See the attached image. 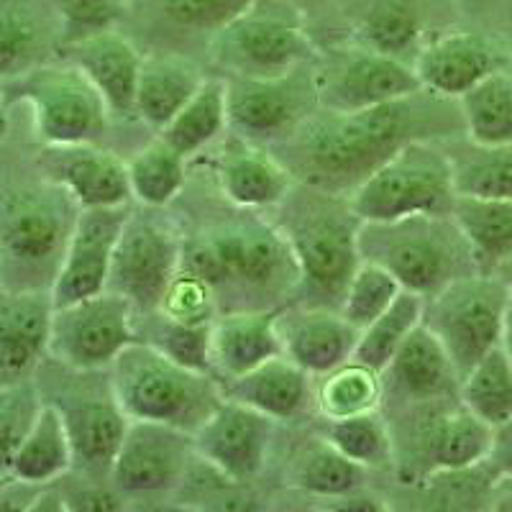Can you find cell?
<instances>
[{"mask_svg": "<svg viewBox=\"0 0 512 512\" xmlns=\"http://www.w3.org/2000/svg\"><path fill=\"white\" fill-rule=\"evenodd\" d=\"M454 167L441 141L402 146L349 192L361 223H390L410 216H451Z\"/></svg>", "mask_w": 512, "mask_h": 512, "instance_id": "7", "label": "cell"}, {"mask_svg": "<svg viewBox=\"0 0 512 512\" xmlns=\"http://www.w3.org/2000/svg\"><path fill=\"white\" fill-rule=\"evenodd\" d=\"M134 341H139L136 313L116 292L105 290L54 308L49 356L64 369L108 372Z\"/></svg>", "mask_w": 512, "mask_h": 512, "instance_id": "13", "label": "cell"}, {"mask_svg": "<svg viewBox=\"0 0 512 512\" xmlns=\"http://www.w3.org/2000/svg\"><path fill=\"white\" fill-rule=\"evenodd\" d=\"M187 162L190 159L182 157L159 134L141 146L126 162L131 195L136 203L146 208H167L185 187Z\"/></svg>", "mask_w": 512, "mask_h": 512, "instance_id": "36", "label": "cell"}, {"mask_svg": "<svg viewBox=\"0 0 512 512\" xmlns=\"http://www.w3.org/2000/svg\"><path fill=\"white\" fill-rule=\"evenodd\" d=\"M320 436L336 446L346 459L356 461L364 469H384L395 464L392 428L379 410L341 420H326V428Z\"/></svg>", "mask_w": 512, "mask_h": 512, "instance_id": "41", "label": "cell"}, {"mask_svg": "<svg viewBox=\"0 0 512 512\" xmlns=\"http://www.w3.org/2000/svg\"><path fill=\"white\" fill-rule=\"evenodd\" d=\"M464 131L459 103L420 90L364 111H315L295 134L269 146L297 182L349 195L402 146L454 139Z\"/></svg>", "mask_w": 512, "mask_h": 512, "instance_id": "1", "label": "cell"}, {"mask_svg": "<svg viewBox=\"0 0 512 512\" xmlns=\"http://www.w3.org/2000/svg\"><path fill=\"white\" fill-rule=\"evenodd\" d=\"M80 205L49 177L0 190V290H52Z\"/></svg>", "mask_w": 512, "mask_h": 512, "instance_id": "4", "label": "cell"}, {"mask_svg": "<svg viewBox=\"0 0 512 512\" xmlns=\"http://www.w3.org/2000/svg\"><path fill=\"white\" fill-rule=\"evenodd\" d=\"M510 292L497 274H464L436 295L425 297L423 323L454 361L459 377L497 349Z\"/></svg>", "mask_w": 512, "mask_h": 512, "instance_id": "11", "label": "cell"}, {"mask_svg": "<svg viewBox=\"0 0 512 512\" xmlns=\"http://www.w3.org/2000/svg\"><path fill=\"white\" fill-rule=\"evenodd\" d=\"M456 103L466 139L484 146L512 144V72H492Z\"/></svg>", "mask_w": 512, "mask_h": 512, "instance_id": "35", "label": "cell"}, {"mask_svg": "<svg viewBox=\"0 0 512 512\" xmlns=\"http://www.w3.org/2000/svg\"><path fill=\"white\" fill-rule=\"evenodd\" d=\"M228 131V88L226 77L210 75L190 103L159 131L169 146L192 159L216 144Z\"/></svg>", "mask_w": 512, "mask_h": 512, "instance_id": "32", "label": "cell"}, {"mask_svg": "<svg viewBox=\"0 0 512 512\" xmlns=\"http://www.w3.org/2000/svg\"><path fill=\"white\" fill-rule=\"evenodd\" d=\"M413 70L428 93L459 100L492 72L502 70L497 47L474 31H448L418 49Z\"/></svg>", "mask_w": 512, "mask_h": 512, "instance_id": "24", "label": "cell"}, {"mask_svg": "<svg viewBox=\"0 0 512 512\" xmlns=\"http://www.w3.org/2000/svg\"><path fill=\"white\" fill-rule=\"evenodd\" d=\"M451 218L472 249L479 272L495 274L512 259V200L456 195Z\"/></svg>", "mask_w": 512, "mask_h": 512, "instance_id": "31", "label": "cell"}, {"mask_svg": "<svg viewBox=\"0 0 512 512\" xmlns=\"http://www.w3.org/2000/svg\"><path fill=\"white\" fill-rule=\"evenodd\" d=\"M495 274L502 280V285L507 287V292L512 295V259H507L505 264H500V267L495 269Z\"/></svg>", "mask_w": 512, "mask_h": 512, "instance_id": "51", "label": "cell"}, {"mask_svg": "<svg viewBox=\"0 0 512 512\" xmlns=\"http://www.w3.org/2000/svg\"><path fill=\"white\" fill-rule=\"evenodd\" d=\"M277 210L285 213L277 226L285 231L300 267L295 303L338 310L361 264V218L351 208L349 195L300 182Z\"/></svg>", "mask_w": 512, "mask_h": 512, "instance_id": "3", "label": "cell"}, {"mask_svg": "<svg viewBox=\"0 0 512 512\" xmlns=\"http://www.w3.org/2000/svg\"><path fill=\"white\" fill-rule=\"evenodd\" d=\"M154 313H162L180 323H192V326H210L221 315V310H218L213 287L195 272L180 267Z\"/></svg>", "mask_w": 512, "mask_h": 512, "instance_id": "46", "label": "cell"}, {"mask_svg": "<svg viewBox=\"0 0 512 512\" xmlns=\"http://www.w3.org/2000/svg\"><path fill=\"white\" fill-rule=\"evenodd\" d=\"M41 175L62 185L82 210L131 205L128 164L98 144H44Z\"/></svg>", "mask_w": 512, "mask_h": 512, "instance_id": "19", "label": "cell"}, {"mask_svg": "<svg viewBox=\"0 0 512 512\" xmlns=\"http://www.w3.org/2000/svg\"><path fill=\"white\" fill-rule=\"evenodd\" d=\"M364 262L384 267L402 290L431 297L464 274L479 272L451 216H410L390 223H361Z\"/></svg>", "mask_w": 512, "mask_h": 512, "instance_id": "6", "label": "cell"}, {"mask_svg": "<svg viewBox=\"0 0 512 512\" xmlns=\"http://www.w3.org/2000/svg\"><path fill=\"white\" fill-rule=\"evenodd\" d=\"M459 400L479 420L502 428L512 420V359L502 346L484 354L461 377Z\"/></svg>", "mask_w": 512, "mask_h": 512, "instance_id": "39", "label": "cell"}, {"mask_svg": "<svg viewBox=\"0 0 512 512\" xmlns=\"http://www.w3.org/2000/svg\"><path fill=\"white\" fill-rule=\"evenodd\" d=\"M41 392L31 379L0 384V474L13 477L11 466L26 431L41 408Z\"/></svg>", "mask_w": 512, "mask_h": 512, "instance_id": "45", "label": "cell"}, {"mask_svg": "<svg viewBox=\"0 0 512 512\" xmlns=\"http://www.w3.org/2000/svg\"><path fill=\"white\" fill-rule=\"evenodd\" d=\"M52 318L49 290H0V384L34 377L49 354Z\"/></svg>", "mask_w": 512, "mask_h": 512, "instance_id": "22", "label": "cell"}, {"mask_svg": "<svg viewBox=\"0 0 512 512\" xmlns=\"http://www.w3.org/2000/svg\"><path fill=\"white\" fill-rule=\"evenodd\" d=\"M144 326L136 323L139 341L152 344L162 354L172 356L175 361L185 364L198 372H210V326H192V323H180L162 313H149L144 318Z\"/></svg>", "mask_w": 512, "mask_h": 512, "instance_id": "43", "label": "cell"}, {"mask_svg": "<svg viewBox=\"0 0 512 512\" xmlns=\"http://www.w3.org/2000/svg\"><path fill=\"white\" fill-rule=\"evenodd\" d=\"M108 382L128 420H152L195 433L226 397L210 372L190 369L146 341L128 344L108 367Z\"/></svg>", "mask_w": 512, "mask_h": 512, "instance_id": "5", "label": "cell"}, {"mask_svg": "<svg viewBox=\"0 0 512 512\" xmlns=\"http://www.w3.org/2000/svg\"><path fill=\"white\" fill-rule=\"evenodd\" d=\"M49 49L44 26L21 8H0V82H11L44 64Z\"/></svg>", "mask_w": 512, "mask_h": 512, "instance_id": "42", "label": "cell"}, {"mask_svg": "<svg viewBox=\"0 0 512 512\" xmlns=\"http://www.w3.org/2000/svg\"><path fill=\"white\" fill-rule=\"evenodd\" d=\"M8 88L31 105L36 136L44 144H100L111 126L103 95L72 59L39 64Z\"/></svg>", "mask_w": 512, "mask_h": 512, "instance_id": "10", "label": "cell"}, {"mask_svg": "<svg viewBox=\"0 0 512 512\" xmlns=\"http://www.w3.org/2000/svg\"><path fill=\"white\" fill-rule=\"evenodd\" d=\"M8 118H6V95H3V85H0V141L6 139Z\"/></svg>", "mask_w": 512, "mask_h": 512, "instance_id": "52", "label": "cell"}, {"mask_svg": "<svg viewBox=\"0 0 512 512\" xmlns=\"http://www.w3.org/2000/svg\"><path fill=\"white\" fill-rule=\"evenodd\" d=\"M208 49L223 77H277L315 59L303 13L292 0H251L213 31Z\"/></svg>", "mask_w": 512, "mask_h": 512, "instance_id": "8", "label": "cell"}, {"mask_svg": "<svg viewBox=\"0 0 512 512\" xmlns=\"http://www.w3.org/2000/svg\"><path fill=\"white\" fill-rule=\"evenodd\" d=\"M487 464L495 469L497 477L512 479V420L495 431V443H492Z\"/></svg>", "mask_w": 512, "mask_h": 512, "instance_id": "49", "label": "cell"}, {"mask_svg": "<svg viewBox=\"0 0 512 512\" xmlns=\"http://www.w3.org/2000/svg\"><path fill=\"white\" fill-rule=\"evenodd\" d=\"M182 267L216 292L218 310H280L295 303L300 267L277 221L231 216L185 233Z\"/></svg>", "mask_w": 512, "mask_h": 512, "instance_id": "2", "label": "cell"}, {"mask_svg": "<svg viewBox=\"0 0 512 512\" xmlns=\"http://www.w3.org/2000/svg\"><path fill=\"white\" fill-rule=\"evenodd\" d=\"M200 64L182 54L144 57L136 88V118L154 131H162L205 82Z\"/></svg>", "mask_w": 512, "mask_h": 512, "instance_id": "29", "label": "cell"}, {"mask_svg": "<svg viewBox=\"0 0 512 512\" xmlns=\"http://www.w3.org/2000/svg\"><path fill=\"white\" fill-rule=\"evenodd\" d=\"M185 231L162 208H131L113 251L108 290L131 303L136 318L154 313L182 267Z\"/></svg>", "mask_w": 512, "mask_h": 512, "instance_id": "9", "label": "cell"}, {"mask_svg": "<svg viewBox=\"0 0 512 512\" xmlns=\"http://www.w3.org/2000/svg\"><path fill=\"white\" fill-rule=\"evenodd\" d=\"M128 210L131 205L80 210L67 249H64L62 264H59L57 280L49 290L54 308L108 290L113 251H116Z\"/></svg>", "mask_w": 512, "mask_h": 512, "instance_id": "18", "label": "cell"}, {"mask_svg": "<svg viewBox=\"0 0 512 512\" xmlns=\"http://www.w3.org/2000/svg\"><path fill=\"white\" fill-rule=\"evenodd\" d=\"M423 315L425 297L418 292L402 290L395 303L359 333L354 359L382 374L395 359L397 349L405 344V338L423 323Z\"/></svg>", "mask_w": 512, "mask_h": 512, "instance_id": "40", "label": "cell"}, {"mask_svg": "<svg viewBox=\"0 0 512 512\" xmlns=\"http://www.w3.org/2000/svg\"><path fill=\"white\" fill-rule=\"evenodd\" d=\"M192 459V433L152 420H131L108 479L126 500L172 495L185 484Z\"/></svg>", "mask_w": 512, "mask_h": 512, "instance_id": "16", "label": "cell"}, {"mask_svg": "<svg viewBox=\"0 0 512 512\" xmlns=\"http://www.w3.org/2000/svg\"><path fill=\"white\" fill-rule=\"evenodd\" d=\"M384 390L405 402H433L459 397L461 377L443 344L420 323L397 349L390 367L382 372Z\"/></svg>", "mask_w": 512, "mask_h": 512, "instance_id": "27", "label": "cell"}, {"mask_svg": "<svg viewBox=\"0 0 512 512\" xmlns=\"http://www.w3.org/2000/svg\"><path fill=\"white\" fill-rule=\"evenodd\" d=\"M274 423L244 402L223 397L210 418L192 433L195 456L228 484L254 482L267 466Z\"/></svg>", "mask_w": 512, "mask_h": 512, "instance_id": "17", "label": "cell"}, {"mask_svg": "<svg viewBox=\"0 0 512 512\" xmlns=\"http://www.w3.org/2000/svg\"><path fill=\"white\" fill-rule=\"evenodd\" d=\"M402 292V285L384 267L361 259L359 269L351 277L346 295L341 300V315L359 331L374 323L384 310L390 308Z\"/></svg>", "mask_w": 512, "mask_h": 512, "instance_id": "44", "label": "cell"}, {"mask_svg": "<svg viewBox=\"0 0 512 512\" xmlns=\"http://www.w3.org/2000/svg\"><path fill=\"white\" fill-rule=\"evenodd\" d=\"M502 349L510 354L512 359V295L507 300V308H505V320H502V341H500Z\"/></svg>", "mask_w": 512, "mask_h": 512, "instance_id": "50", "label": "cell"}, {"mask_svg": "<svg viewBox=\"0 0 512 512\" xmlns=\"http://www.w3.org/2000/svg\"><path fill=\"white\" fill-rule=\"evenodd\" d=\"M446 152L454 167L456 195L512 200V144L484 146L466 139Z\"/></svg>", "mask_w": 512, "mask_h": 512, "instance_id": "37", "label": "cell"}, {"mask_svg": "<svg viewBox=\"0 0 512 512\" xmlns=\"http://www.w3.org/2000/svg\"><path fill=\"white\" fill-rule=\"evenodd\" d=\"M423 36V8L415 0H374L359 18L356 44L405 62Z\"/></svg>", "mask_w": 512, "mask_h": 512, "instance_id": "38", "label": "cell"}, {"mask_svg": "<svg viewBox=\"0 0 512 512\" xmlns=\"http://www.w3.org/2000/svg\"><path fill=\"white\" fill-rule=\"evenodd\" d=\"M277 333L282 354L320 377L354 359L361 331L336 308L290 303L277 310Z\"/></svg>", "mask_w": 512, "mask_h": 512, "instance_id": "21", "label": "cell"}, {"mask_svg": "<svg viewBox=\"0 0 512 512\" xmlns=\"http://www.w3.org/2000/svg\"><path fill=\"white\" fill-rule=\"evenodd\" d=\"M54 405L62 410L70 431L75 469L88 474L90 479L111 477L113 459L131 423L113 395L111 382L105 390L70 392L67 402H54Z\"/></svg>", "mask_w": 512, "mask_h": 512, "instance_id": "23", "label": "cell"}, {"mask_svg": "<svg viewBox=\"0 0 512 512\" xmlns=\"http://www.w3.org/2000/svg\"><path fill=\"white\" fill-rule=\"evenodd\" d=\"M413 405V420L405 425V438H392L395 443L408 441L405 446H395V456L400 451L408 454V459H400L402 474L410 472L405 484H413V479L415 484H423L438 472L487 464L495 428L479 420L459 397Z\"/></svg>", "mask_w": 512, "mask_h": 512, "instance_id": "12", "label": "cell"}, {"mask_svg": "<svg viewBox=\"0 0 512 512\" xmlns=\"http://www.w3.org/2000/svg\"><path fill=\"white\" fill-rule=\"evenodd\" d=\"M54 11L59 16V34L67 49L90 36L116 29L126 13V0H54Z\"/></svg>", "mask_w": 512, "mask_h": 512, "instance_id": "47", "label": "cell"}, {"mask_svg": "<svg viewBox=\"0 0 512 512\" xmlns=\"http://www.w3.org/2000/svg\"><path fill=\"white\" fill-rule=\"evenodd\" d=\"M213 172L223 198L241 210L277 208L297 185L269 146L233 134L231 128L218 149Z\"/></svg>", "mask_w": 512, "mask_h": 512, "instance_id": "20", "label": "cell"}, {"mask_svg": "<svg viewBox=\"0 0 512 512\" xmlns=\"http://www.w3.org/2000/svg\"><path fill=\"white\" fill-rule=\"evenodd\" d=\"M315 379V408L323 420H341L382 410V374L361 361L349 359Z\"/></svg>", "mask_w": 512, "mask_h": 512, "instance_id": "34", "label": "cell"}, {"mask_svg": "<svg viewBox=\"0 0 512 512\" xmlns=\"http://www.w3.org/2000/svg\"><path fill=\"white\" fill-rule=\"evenodd\" d=\"M67 59H72L90 77V82L103 95L111 118L118 121L136 118V88H139L144 57L134 47V41L126 39L121 31L108 29L67 47Z\"/></svg>", "mask_w": 512, "mask_h": 512, "instance_id": "25", "label": "cell"}, {"mask_svg": "<svg viewBox=\"0 0 512 512\" xmlns=\"http://www.w3.org/2000/svg\"><path fill=\"white\" fill-rule=\"evenodd\" d=\"M169 24L185 31H218L251 0H157Z\"/></svg>", "mask_w": 512, "mask_h": 512, "instance_id": "48", "label": "cell"}, {"mask_svg": "<svg viewBox=\"0 0 512 512\" xmlns=\"http://www.w3.org/2000/svg\"><path fill=\"white\" fill-rule=\"evenodd\" d=\"M223 392L277 423H292L315 405V377L285 354H277L228 382Z\"/></svg>", "mask_w": 512, "mask_h": 512, "instance_id": "28", "label": "cell"}, {"mask_svg": "<svg viewBox=\"0 0 512 512\" xmlns=\"http://www.w3.org/2000/svg\"><path fill=\"white\" fill-rule=\"evenodd\" d=\"M313 75L318 108L333 113L364 111L423 90L413 64L361 44L320 57L313 62Z\"/></svg>", "mask_w": 512, "mask_h": 512, "instance_id": "15", "label": "cell"}, {"mask_svg": "<svg viewBox=\"0 0 512 512\" xmlns=\"http://www.w3.org/2000/svg\"><path fill=\"white\" fill-rule=\"evenodd\" d=\"M367 472L369 469L346 459L336 446L318 436L297 451L290 466V484L305 495L336 500L361 492L367 484Z\"/></svg>", "mask_w": 512, "mask_h": 512, "instance_id": "33", "label": "cell"}, {"mask_svg": "<svg viewBox=\"0 0 512 512\" xmlns=\"http://www.w3.org/2000/svg\"><path fill=\"white\" fill-rule=\"evenodd\" d=\"M313 62L277 77H226L233 134L264 146L295 134L318 111Z\"/></svg>", "mask_w": 512, "mask_h": 512, "instance_id": "14", "label": "cell"}, {"mask_svg": "<svg viewBox=\"0 0 512 512\" xmlns=\"http://www.w3.org/2000/svg\"><path fill=\"white\" fill-rule=\"evenodd\" d=\"M282 354L277 310H228L210 328V374L226 387Z\"/></svg>", "mask_w": 512, "mask_h": 512, "instance_id": "26", "label": "cell"}, {"mask_svg": "<svg viewBox=\"0 0 512 512\" xmlns=\"http://www.w3.org/2000/svg\"><path fill=\"white\" fill-rule=\"evenodd\" d=\"M72 469H75V451L62 410L52 400H44L18 446L11 474L18 482L31 487H47Z\"/></svg>", "mask_w": 512, "mask_h": 512, "instance_id": "30", "label": "cell"}]
</instances>
